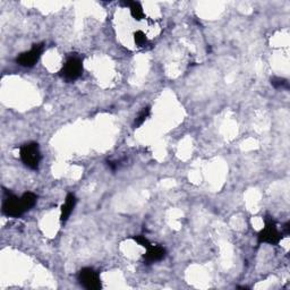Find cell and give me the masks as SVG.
<instances>
[{"instance_id": "7c38bea8", "label": "cell", "mask_w": 290, "mask_h": 290, "mask_svg": "<svg viewBox=\"0 0 290 290\" xmlns=\"http://www.w3.org/2000/svg\"><path fill=\"white\" fill-rule=\"evenodd\" d=\"M134 41H135V43L138 47H143L146 42H148V38H146V35L143 31H136L135 33H134Z\"/></svg>"}, {"instance_id": "5b68a950", "label": "cell", "mask_w": 290, "mask_h": 290, "mask_svg": "<svg viewBox=\"0 0 290 290\" xmlns=\"http://www.w3.org/2000/svg\"><path fill=\"white\" fill-rule=\"evenodd\" d=\"M44 50V44L43 43H38L33 44L30 50L23 52L20 54L17 58H16V63H17L19 66L22 67H33L34 65L38 63V60L40 59L41 55Z\"/></svg>"}, {"instance_id": "7a4b0ae2", "label": "cell", "mask_w": 290, "mask_h": 290, "mask_svg": "<svg viewBox=\"0 0 290 290\" xmlns=\"http://www.w3.org/2000/svg\"><path fill=\"white\" fill-rule=\"evenodd\" d=\"M83 73V60L79 56H71L64 64L60 71V75L66 81H75Z\"/></svg>"}, {"instance_id": "4fadbf2b", "label": "cell", "mask_w": 290, "mask_h": 290, "mask_svg": "<svg viewBox=\"0 0 290 290\" xmlns=\"http://www.w3.org/2000/svg\"><path fill=\"white\" fill-rule=\"evenodd\" d=\"M134 240H135V242L138 245H141V246L145 247V248H148V247L151 246V245H152V244L150 243V240L148 238H146L145 236H143V235H138L136 237H134Z\"/></svg>"}, {"instance_id": "8992f818", "label": "cell", "mask_w": 290, "mask_h": 290, "mask_svg": "<svg viewBox=\"0 0 290 290\" xmlns=\"http://www.w3.org/2000/svg\"><path fill=\"white\" fill-rule=\"evenodd\" d=\"M79 281L88 290H99L102 287L99 275L91 268L82 269L79 272Z\"/></svg>"}, {"instance_id": "52a82bcc", "label": "cell", "mask_w": 290, "mask_h": 290, "mask_svg": "<svg viewBox=\"0 0 290 290\" xmlns=\"http://www.w3.org/2000/svg\"><path fill=\"white\" fill-rule=\"evenodd\" d=\"M166 255V250L160 245H151L150 247L146 248V253L143 257L146 263H154L165 259Z\"/></svg>"}, {"instance_id": "ba28073f", "label": "cell", "mask_w": 290, "mask_h": 290, "mask_svg": "<svg viewBox=\"0 0 290 290\" xmlns=\"http://www.w3.org/2000/svg\"><path fill=\"white\" fill-rule=\"evenodd\" d=\"M76 196L73 194V193H69L67 194L66 198H65V202L63 205H61V209H60V220L61 222H65L67 221L69 216H71L73 210H74V207L76 205Z\"/></svg>"}, {"instance_id": "3957f363", "label": "cell", "mask_w": 290, "mask_h": 290, "mask_svg": "<svg viewBox=\"0 0 290 290\" xmlns=\"http://www.w3.org/2000/svg\"><path fill=\"white\" fill-rule=\"evenodd\" d=\"M281 234L278 230L276 222L272 219H265V226L257 235V243L278 245L281 240Z\"/></svg>"}, {"instance_id": "8fae6325", "label": "cell", "mask_w": 290, "mask_h": 290, "mask_svg": "<svg viewBox=\"0 0 290 290\" xmlns=\"http://www.w3.org/2000/svg\"><path fill=\"white\" fill-rule=\"evenodd\" d=\"M150 112H151L150 108L146 107V108L143 109L140 113H138V116L136 117V119H135V122H134V126H135V128L140 127V126H142L143 124H144L145 120L148 119L149 116H150Z\"/></svg>"}, {"instance_id": "277c9868", "label": "cell", "mask_w": 290, "mask_h": 290, "mask_svg": "<svg viewBox=\"0 0 290 290\" xmlns=\"http://www.w3.org/2000/svg\"><path fill=\"white\" fill-rule=\"evenodd\" d=\"M2 212L3 214L10 216V218H18V216L25 212V209H24L20 197H17V196L11 193H8L5 199H3Z\"/></svg>"}, {"instance_id": "9c48e42d", "label": "cell", "mask_w": 290, "mask_h": 290, "mask_svg": "<svg viewBox=\"0 0 290 290\" xmlns=\"http://www.w3.org/2000/svg\"><path fill=\"white\" fill-rule=\"evenodd\" d=\"M125 6L129 7L130 15L135 20H142L144 18V10H143V7L141 5V2L138 1H127L124 3Z\"/></svg>"}, {"instance_id": "5bb4252c", "label": "cell", "mask_w": 290, "mask_h": 290, "mask_svg": "<svg viewBox=\"0 0 290 290\" xmlns=\"http://www.w3.org/2000/svg\"><path fill=\"white\" fill-rule=\"evenodd\" d=\"M271 84L276 89H280V88H284L285 85H287V81H286L285 79H281V77H272Z\"/></svg>"}, {"instance_id": "6da1fadb", "label": "cell", "mask_w": 290, "mask_h": 290, "mask_svg": "<svg viewBox=\"0 0 290 290\" xmlns=\"http://www.w3.org/2000/svg\"><path fill=\"white\" fill-rule=\"evenodd\" d=\"M19 157L20 160L27 168L32 170L38 169L41 161V152L38 143L31 142L27 143V144H24L19 149Z\"/></svg>"}, {"instance_id": "30bf717a", "label": "cell", "mask_w": 290, "mask_h": 290, "mask_svg": "<svg viewBox=\"0 0 290 290\" xmlns=\"http://www.w3.org/2000/svg\"><path fill=\"white\" fill-rule=\"evenodd\" d=\"M20 199H22L24 209H25V211H28L35 205L36 199H38V196H36L34 193H32V192H26V193H24L22 195Z\"/></svg>"}]
</instances>
